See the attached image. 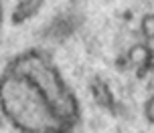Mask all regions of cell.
<instances>
[{"label": "cell", "mask_w": 154, "mask_h": 133, "mask_svg": "<svg viewBox=\"0 0 154 133\" xmlns=\"http://www.w3.org/2000/svg\"><path fill=\"white\" fill-rule=\"evenodd\" d=\"M0 113L20 133H75L81 125L73 89L41 48L18 53L2 69Z\"/></svg>", "instance_id": "6da1fadb"}, {"label": "cell", "mask_w": 154, "mask_h": 133, "mask_svg": "<svg viewBox=\"0 0 154 133\" xmlns=\"http://www.w3.org/2000/svg\"><path fill=\"white\" fill-rule=\"evenodd\" d=\"M2 16H4V10H2V0H0V28H2Z\"/></svg>", "instance_id": "7a4b0ae2"}]
</instances>
